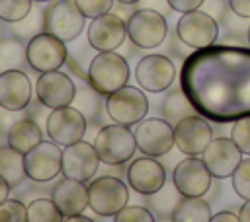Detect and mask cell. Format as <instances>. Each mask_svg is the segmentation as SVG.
<instances>
[{
    "label": "cell",
    "instance_id": "8fae6325",
    "mask_svg": "<svg viewBox=\"0 0 250 222\" xmlns=\"http://www.w3.org/2000/svg\"><path fill=\"white\" fill-rule=\"evenodd\" d=\"M135 140L137 150H141L145 156H164L174 146V127L166 119L148 117L137 123L135 129Z\"/></svg>",
    "mask_w": 250,
    "mask_h": 222
},
{
    "label": "cell",
    "instance_id": "b9f144b4",
    "mask_svg": "<svg viewBox=\"0 0 250 222\" xmlns=\"http://www.w3.org/2000/svg\"><path fill=\"white\" fill-rule=\"evenodd\" d=\"M248 41H250V25H248Z\"/></svg>",
    "mask_w": 250,
    "mask_h": 222
},
{
    "label": "cell",
    "instance_id": "d590c367",
    "mask_svg": "<svg viewBox=\"0 0 250 222\" xmlns=\"http://www.w3.org/2000/svg\"><path fill=\"white\" fill-rule=\"evenodd\" d=\"M230 10L240 18H250V0H229Z\"/></svg>",
    "mask_w": 250,
    "mask_h": 222
},
{
    "label": "cell",
    "instance_id": "5b68a950",
    "mask_svg": "<svg viewBox=\"0 0 250 222\" xmlns=\"http://www.w3.org/2000/svg\"><path fill=\"white\" fill-rule=\"evenodd\" d=\"M127 201V185L113 175H102L88 185V206L100 216H115Z\"/></svg>",
    "mask_w": 250,
    "mask_h": 222
},
{
    "label": "cell",
    "instance_id": "7a4b0ae2",
    "mask_svg": "<svg viewBox=\"0 0 250 222\" xmlns=\"http://www.w3.org/2000/svg\"><path fill=\"white\" fill-rule=\"evenodd\" d=\"M129 80V64L127 60L113 51H98L88 66V82L90 86L104 95H109L123 88Z\"/></svg>",
    "mask_w": 250,
    "mask_h": 222
},
{
    "label": "cell",
    "instance_id": "e575fe53",
    "mask_svg": "<svg viewBox=\"0 0 250 222\" xmlns=\"http://www.w3.org/2000/svg\"><path fill=\"white\" fill-rule=\"evenodd\" d=\"M168 6L180 14H186V12H191V10H197L205 0H166Z\"/></svg>",
    "mask_w": 250,
    "mask_h": 222
},
{
    "label": "cell",
    "instance_id": "7c38bea8",
    "mask_svg": "<svg viewBox=\"0 0 250 222\" xmlns=\"http://www.w3.org/2000/svg\"><path fill=\"white\" fill-rule=\"evenodd\" d=\"M86 129V117L70 105L51 109V115L47 117V134L59 146H68L72 142L82 140Z\"/></svg>",
    "mask_w": 250,
    "mask_h": 222
},
{
    "label": "cell",
    "instance_id": "4dcf8cb0",
    "mask_svg": "<svg viewBox=\"0 0 250 222\" xmlns=\"http://www.w3.org/2000/svg\"><path fill=\"white\" fill-rule=\"evenodd\" d=\"M230 138L242 150V154L250 156V115H244L232 123Z\"/></svg>",
    "mask_w": 250,
    "mask_h": 222
},
{
    "label": "cell",
    "instance_id": "f1b7e54d",
    "mask_svg": "<svg viewBox=\"0 0 250 222\" xmlns=\"http://www.w3.org/2000/svg\"><path fill=\"white\" fill-rule=\"evenodd\" d=\"M33 0H0V19L16 23L29 16Z\"/></svg>",
    "mask_w": 250,
    "mask_h": 222
},
{
    "label": "cell",
    "instance_id": "d6a6232c",
    "mask_svg": "<svg viewBox=\"0 0 250 222\" xmlns=\"http://www.w3.org/2000/svg\"><path fill=\"white\" fill-rule=\"evenodd\" d=\"M115 222H152L154 216L148 208L145 206H137V204H125L115 216Z\"/></svg>",
    "mask_w": 250,
    "mask_h": 222
},
{
    "label": "cell",
    "instance_id": "603a6c76",
    "mask_svg": "<svg viewBox=\"0 0 250 222\" xmlns=\"http://www.w3.org/2000/svg\"><path fill=\"white\" fill-rule=\"evenodd\" d=\"M6 138L12 148L25 154L27 150H31L35 144L43 140V132H41V127L33 119H20L8 129Z\"/></svg>",
    "mask_w": 250,
    "mask_h": 222
},
{
    "label": "cell",
    "instance_id": "e0dca14e",
    "mask_svg": "<svg viewBox=\"0 0 250 222\" xmlns=\"http://www.w3.org/2000/svg\"><path fill=\"white\" fill-rule=\"evenodd\" d=\"M35 95L39 103H43L45 107L57 109L72 103L76 95V88L70 76H66L64 72L49 70V72H41V76L37 78Z\"/></svg>",
    "mask_w": 250,
    "mask_h": 222
},
{
    "label": "cell",
    "instance_id": "4316f807",
    "mask_svg": "<svg viewBox=\"0 0 250 222\" xmlns=\"http://www.w3.org/2000/svg\"><path fill=\"white\" fill-rule=\"evenodd\" d=\"M62 218L53 199H35L27 204V222H61Z\"/></svg>",
    "mask_w": 250,
    "mask_h": 222
},
{
    "label": "cell",
    "instance_id": "30bf717a",
    "mask_svg": "<svg viewBox=\"0 0 250 222\" xmlns=\"http://www.w3.org/2000/svg\"><path fill=\"white\" fill-rule=\"evenodd\" d=\"M62 150L53 140H41L23 154V167L31 181L45 183L61 173Z\"/></svg>",
    "mask_w": 250,
    "mask_h": 222
},
{
    "label": "cell",
    "instance_id": "8d00e7d4",
    "mask_svg": "<svg viewBox=\"0 0 250 222\" xmlns=\"http://www.w3.org/2000/svg\"><path fill=\"white\" fill-rule=\"evenodd\" d=\"M211 222H240V218H238V214H234V212L221 210V212H217V214L211 216Z\"/></svg>",
    "mask_w": 250,
    "mask_h": 222
},
{
    "label": "cell",
    "instance_id": "836d02e7",
    "mask_svg": "<svg viewBox=\"0 0 250 222\" xmlns=\"http://www.w3.org/2000/svg\"><path fill=\"white\" fill-rule=\"evenodd\" d=\"M74 2L80 8V12L90 19H94L102 14H107L113 6V0H74Z\"/></svg>",
    "mask_w": 250,
    "mask_h": 222
},
{
    "label": "cell",
    "instance_id": "ab89813d",
    "mask_svg": "<svg viewBox=\"0 0 250 222\" xmlns=\"http://www.w3.org/2000/svg\"><path fill=\"white\" fill-rule=\"evenodd\" d=\"M62 220H66V222H90V218L84 216L82 212L80 214H72V216H64Z\"/></svg>",
    "mask_w": 250,
    "mask_h": 222
},
{
    "label": "cell",
    "instance_id": "f35d334b",
    "mask_svg": "<svg viewBox=\"0 0 250 222\" xmlns=\"http://www.w3.org/2000/svg\"><path fill=\"white\" fill-rule=\"evenodd\" d=\"M240 222H250V199L240 206V214H238Z\"/></svg>",
    "mask_w": 250,
    "mask_h": 222
},
{
    "label": "cell",
    "instance_id": "f546056e",
    "mask_svg": "<svg viewBox=\"0 0 250 222\" xmlns=\"http://www.w3.org/2000/svg\"><path fill=\"white\" fill-rule=\"evenodd\" d=\"M232 177V189L238 197L244 201L250 199V158H242V162L236 166Z\"/></svg>",
    "mask_w": 250,
    "mask_h": 222
},
{
    "label": "cell",
    "instance_id": "3957f363",
    "mask_svg": "<svg viewBox=\"0 0 250 222\" xmlns=\"http://www.w3.org/2000/svg\"><path fill=\"white\" fill-rule=\"evenodd\" d=\"M94 148L104 164H123L137 152L135 132L119 123L102 127L94 138Z\"/></svg>",
    "mask_w": 250,
    "mask_h": 222
},
{
    "label": "cell",
    "instance_id": "7bdbcfd3",
    "mask_svg": "<svg viewBox=\"0 0 250 222\" xmlns=\"http://www.w3.org/2000/svg\"><path fill=\"white\" fill-rule=\"evenodd\" d=\"M33 2H49V0H33Z\"/></svg>",
    "mask_w": 250,
    "mask_h": 222
},
{
    "label": "cell",
    "instance_id": "74e56055",
    "mask_svg": "<svg viewBox=\"0 0 250 222\" xmlns=\"http://www.w3.org/2000/svg\"><path fill=\"white\" fill-rule=\"evenodd\" d=\"M10 189H12V185L0 175V203H4L10 197Z\"/></svg>",
    "mask_w": 250,
    "mask_h": 222
},
{
    "label": "cell",
    "instance_id": "ee69618b",
    "mask_svg": "<svg viewBox=\"0 0 250 222\" xmlns=\"http://www.w3.org/2000/svg\"><path fill=\"white\" fill-rule=\"evenodd\" d=\"M0 37H2V25H0Z\"/></svg>",
    "mask_w": 250,
    "mask_h": 222
},
{
    "label": "cell",
    "instance_id": "cb8c5ba5",
    "mask_svg": "<svg viewBox=\"0 0 250 222\" xmlns=\"http://www.w3.org/2000/svg\"><path fill=\"white\" fill-rule=\"evenodd\" d=\"M211 206L201 197H184L172 208L174 222H211Z\"/></svg>",
    "mask_w": 250,
    "mask_h": 222
},
{
    "label": "cell",
    "instance_id": "83f0119b",
    "mask_svg": "<svg viewBox=\"0 0 250 222\" xmlns=\"http://www.w3.org/2000/svg\"><path fill=\"white\" fill-rule=\"evenodd\" d=\"M162 109H164V115L168 119H174V121H180V119L195 113V107L189 101V97L186 99L184 90L182 92H176V93H170L168 99L164 101V107Z\"/></svg>",
    "mask_w": 250,
    "mask_h": 222
},
{
    "label": "cell",
    "instance_id": "9a60e30c",
    "mask_svg": "<svg viewBox=\"0 0 250 222\" xmlns=\"http://www.w3.org/2000/svg\"><path fill=\"white\" fill-rule=\"evenodd\" d=\"M211 171L197 156L182 160L172 173L174 187L182 197H203L211 187Z\"/></svg>",
    "mask_w": 250,
    "mask_h": 222
},
{
    "label": "cell",
    "instance_id": "9c48e42d",
    "mask_svg": "<svg viewBox=\"0 0 250 222\" xmlns=\"http://www.w3.org/2000/svg\"><path fill=\"white\" fill-rule=\"evenodd\" d=\"M25 58H27L29 66L37 72L59 70L66 60L64 41L55 37L49 31L35 33L25 47Z\"/></svg>",
    "mask_w": 250,
    "mask_h": 222
},
{
    "label": "cell",
    "instance_id": "d4e9b609",
    "mask_svg": "<svg viewBox=\"0 0 250 222\" xmlns=\"http://www.w3.org/2000/svg\"><path fill=\"white\" fill-rule=\"evenodd\" d=\"M0 175L12 185H20L23 177H27L25 167H23V154L12 148L10 144L0 148Z\"/></svg>",
    "mask_w": 250,
    "mask_h": 222
},
{
    "label": "cell",
    "instance_id": "52a82bcc",
    "mask_svg": "<svg viewBox=\"0 0 250 222\" xmlns=\"http://www.w3.org/2000/svg\"><path fill=\"white\" fill-rule=\"evenodd\" d=\"M105 111L113 123L131 127L146 117L148 101H146V95L143 93V90L125 84L123 88H119L117 92L107 95Z\"/></svg>",
    "mask_w": 250,
    "mask_h": 222
},
{
    "label": "cell",
    "instance_id": "5bb4252c",
    "mask_svg": "<svg viewBox=\"0 0 250 222\" xmlns=\"http://www.w3.org/2000/svg\"><path fill=\"white\" fill-rule=\"evenodd\" d=\"M213 140L211 125L199 115H188L174 125V146L186 156H199Z\"/></svg>",
    "mask_w": 250,
    "mask_h": 222
},
{
    "label": "cell",
    "instance_id": "ba28073f",
    "mask_svg": "<svg viewBox=\"0 0 250 222\" xmlns=\"http://www.w3.org/2000/svg\"><path fill=\"white\" fill-rule=\"evenodd\" d=\"M86 25V16L80 12L74 0H59L45 12L43 27L62 41H74Z\"/></svg>",
    "mask_w": 250,
    "mask_h": 222
},
{
    "label": "cell",
    "instance_id": "4fadbf2b",
    "mask_svg": "<svg viewBox=\"0 0 250 222\" xmlns=\"http://www.w3.org/2000/svg\"><path fill=\"white\" fill-rule=\"evenodd\" d=\"M135 78L139 88L158 93L172 86L176 78V66L166 55H146L135 66Z\"/></svg>",
    "mask_w": 250,
    "mask_h": 222
},
{
    "label": "cell",
    "instance_id": "277c9868",
    "mask_svg": "<svg viewBox=\"0 0 250 222\" xmlns=\"http://www.w3.org/2000/svg\"><path fill=\"white\" fill-rule=\"evenodd\" d=\"M125 25H127V37L133 41V45L141 49H154L162 45V41L168 35L166 18L152 8H143L133 12L131 18L125 21Z\"/></svg>",
    "mask_w": 250,
    "mask_h": 222
},
{
    "label": "cell",
    "instance_id": "6da1fadb",
    "mask_svg": "<svg viewBox=\"0 0 250 222\" xmlns=\"http://www.w3.org/2000/svg\"><path fill=\"white\" fill-rule=\"evenodd\" d=\"M184 93L215 121L250 115V51L236 47L201 49L184 66Z\"/></svg>",
    "mask_w": 250,
    "mask_h": 222
},
{
    "label": "cell",
    "instance_id": "8992f818",
    "mask_svg": "<svg viewBox=\"0 0 250 222\" xmlns=\"http://www.w3.org/2000/svg\"><path fill=\"white\" fill-rule=\"evenodd\" d=\"M176 33L184 45H188L189 49L201 51V49L211 47L217 41L219 25L211 14L201 12L197 8V10H191L180 16L176 23Z\"/></svg>",
    "mask_w": 250,
    "mask_h": 222
},
{
    "label": "cell",
    "instance_id": "2e32d148",
    "mask_svg": "<svg viewBox=\"0 0 250 222\" xmlns=\"http://www.w3.org/2000/svg\"><path fill=\"white\" fill-rule=\"evenodd\" d=\"M100 162L102 160H100L94 144H88L84 140H78V142H72V144L64 146L61 173L64 177H70V179L88 181L98 171Z\"/></svg>",
    "mask_w": 250,
    "mask_h": 222
},
{
    "label": "cell",
    "instance_id": "44dd1931",
    "mask_svg": "<svg viewBox=\"0 0 250 222\" xmlns=\"http://www.w3.org/2000/svg\"><path fill=\"white\" fill-rule=\"evenodd\" d=\"M31 99V82L20 68L0 72V107L8 111H20L27 107Z\"/></svg>",
    "mask_w": 250,
    "mask_h": 222
},
{
    "label": "cell",
    "instance_id": "7402d4cb",
    "mask_svg": "<svg viewBox=\"0 0 250 222\" xmlns=\"http://www.w3.org/2000/svg\"><path fill=\"white\" fill-rule=\"evenodd\" d=\"M51 199L55 201L62 216L80 214L88 206V187L84 185V181L64 177L51 191Z\"/></svg>",
    "mask_w": 250,
    "mask_h": 222
},
{
    "label": "cell",
    "instance_id": "1f68e13d",
    "mask_svg": "<svg viewBox=\"0 0 250 222\" xmlns=\"http://www.w3.org/2000/svg\"><path fill=\"white\" fill-rule=\"evenodd\" d=\"M0 222H27V206L16 199L0 203Z\"/></svg>",
    "mask_w": 250,
    "mask_h": 222
},
{
    "label": "cell",
    "instance_id": "ffe728a7",
    "mask_svg": "<svg viewBox=\"0 0 250 222\" xmlns=\"http://www.w3.org/2000/svg\"><path fill=\"white\" fill-rule=\"evenodd\" d=\"M127 181L141 195H156L166 183V169L152 156L137 158L127 169Z\"/></svg>",
    "mask_w": 250,
    "mask_h": 222
},
{
    "label": "cell",
    "instance_id": "d6986e66",
    "mask_svg": "<svg viewBox=\"0 0 250 222\" xmlns=\"http://www.w3.org/2000/svg\"><path fill=\"white\" fill-rule=\"evenodd\" d=\"M127 37L125 21L115 14H102L88 25V43L96 51H115Z\"/></svg>",
    "mask_w": 250,
    "mask_h": 222
},
{
    "label": "cell",
    "instance_id": "484cf974",
    "mask_svg": "<svg viewBox=\"0 0 250 222\" xmlns=\"http://www.w3.org/2000/svg\"><path fill=\"white\" fill-rule=\"evenodd\" d=\"M25 49L18 39H2L0 37V72L10 68H20L25 62Z\"/></svg>",
    "mask_w": 250,
    "mask_h": 222
},
{
    "label": "cell",
    "instance_id": "ac0fdd59",
    "mask_svg": "<svg viewBox=\"0 0 250 222\" xmlns=\"http://www.w3.org/2000/svg\"><path fill=\"white\" fill-rule=\"evenodd\" d=\"M201 160L213 177L225 179L230 177L236 166L242 162V150L234 144L232 138H213L201 152Z\"/></svg>",
    "mask_w": 250,
    "mask_h": 222
},
{
    "label": "cell",
    "instance_id": "60d3db41",
    "mask_svg": "<svg viewBox=\"0 0 250 222\" xmlns=\"http://www.w3.org/2000/svg\"><path fill=\"white\" fill-rule=\"evenodd\" d=\"M117 2H121V4H137L141 0H117Z\"/></svg>",
    "mask_w": 250,
    "mask_h": 222
}]
</instances>
